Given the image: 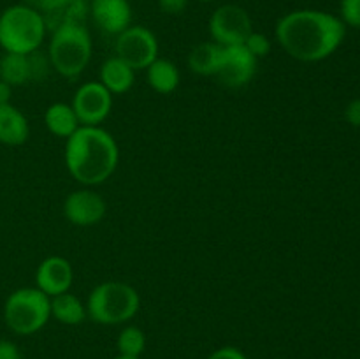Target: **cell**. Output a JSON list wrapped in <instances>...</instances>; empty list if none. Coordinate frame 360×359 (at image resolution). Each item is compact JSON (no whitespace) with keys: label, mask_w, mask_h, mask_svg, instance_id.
<instances>
[{"label":"cell","mask_w":360,"mask_h":359,"mask_svg":"<svg viewBox=\"0 0 360 359\" xmlns=\"http://www.w3.org/2000/svg\"><path fill=\"white\" fill-rule=\"evenodd\" d=\"M274 34L288 56L299 62H320L343 44L347 27L326 11L297 9L278 20Z\"/></svg>","instance_id":"1"},{"label":"cell","mask_w":360,"mask_h":359,"mask_svg":"<svg viewBox=\"0 0 360 359\" xmlns=\"http://www.w3.org/2000/svg\"><path fill=\"white\" fill-rule=\"evenodd\" d=\"M120 160L118 143L111 132L98 125H81L65 144V165L77 183L95 187L116 171Z\"/></svg>","instance_id":"2"},{"label":"cell","mask_w":360,"mask_h":359,"mask_svg":"<svg viewBox=\"0 0 360 359\" xmlns=\"http://www.w3.org/2000/svg\"><path fill=\"white\" fill-rule=\"evenodd\" d=\"M48 58L51 67L63 77L79 76L91 58V35L84 23L62 25L51 32Z\"/></svg>","instance_id":"3"},{"label":"cell","mask_w":360,"mask_h":359,"mask_svg":"<svg viewBox=\"0 0 360 359\" xmlns=\"http://www.w3.org/2000/svg\"><path fill=\"white\" fill-rule=\"evenodd\" d=\"M46 32L44 18L27 4H16L0 13V48L6 53L37 51Z\"/></svg>","instance_id":"4"},{"label":"cell","mask_w":360,"mask_h":359,"mask_svg":"<svg viewBox=\"0 0 360 359\" xmlns=\"http://www.w3.org/2000/svg\"><path fill=\"white\" fill-rule=\"evenodd\" d=\"M141 308L136 289L123 282H102L91 289L86 312L91 320L104 326H115L134 319Z\"/></svg>","instance_id":"5"},{"label":"cell","mask_w":360,"mask_h":359,"mask_svg":"<svg viewBox=\"0 0 360 359\" xmlns=\"http://www.w3.org/2000/svg\"><path fill=\"white\" fill-rule=\"evenodd\" d=\"M51 319V298L37 287H21L11 292L4 305V320L13 333L28 336Z\"/></svg>","instance_id":"6"},{"label":"cell","mask_w":360,"mask_h":359,"mask_svg":"<svg viewBox=\"0 0 360 359\" xmlns=\"http://www.w3.org/2000/svg\"><path fill=\"white\" fill-rule=\"evenodd\" d=\"M115 53L134 70H146L158 58L157 35L143 25H130L116 35Z\"/></svg>","instance_id":"7"},{"label":"cell","mask_w":360,"mask_h":359,"mask_svg":"<svg viewBox=\"0 0 360 359\" xmlns=\"http://www.w3.org/2000/svg\"><path fill=\"white\" fill-rule=\"evenodd\" d=\"M253 32L248 11L236 4L217 7L210 18V34L213 42L220 46H243Z\"/></svg>","instance_id":"8"},{"label":"cell","mask_w":360,"mask_h":359,"mask_svg":"<svg viewBox=\"0 0 360 359\" xmlns=\"http://www.w3.org/2000/svg\"><path fill=\"white\" fill-rule=\"evenodd\" d=\"M70 106L81 125H101L111 115L112 94L101 81H88L77 88Z\"/></svg>","instance_id":"9"},{"label":"cell","mask_w":360,"mask_h":359,"mask_svg":"<svg viewBox=\"0 0 360 359\" xmlns=\"http://www.w3.org/2000/svg\"><path fill=\"white\" fill-rule=\"evenodd\" d=\"M259 60L245 46H225L217 80L227 88H243L255 77Z\"/></svg>","instance_id":"10"},{"label":"cell","mask_w":360,"mask_h":359,"mask_svg":"<svg viewBox=\"0 0 360 359\" xmlns=\"http://www.w3.org/2000/svg\"><path fill=\"white\" fill-rule=\"evenodd\" d=\"M23 4L44 18L46 28L49 32L56 30L62 25L84 23L90 14V4H86V0H23Z\"/></svg>","instance_id":"11"},{"label":"cell","mask_w":360,"mask_h":359,"mask_svg":"<svg viewBox=\"0 0 360 359\" xmlns=\"http://www.w3.org/2000/svg\"><path fill=\"white\" fill-rule=\"evenodd\" d=\"M108 204L95 190L81 189L69 194L63 203V215L77 227H91L105 217Z\"/></svg>","instance_id":"12"},{"label":"cell","mask_w":360,"mask_h":359,"mask_svg":"<svg viewBox=\"0 0 360 359\" xmlns=\"http://www.w3.org/2000/svg\"><path fill=\"white\" fill-rule=\"evenodd\" d=\"M72 280V266H70V263L65 257L60 256L46 257L39 264L37 271H35V284H37V289L44 292L46 296H49V298L70 291Z\"/></svg>","instance_id":"13"},{"label":"cell","mask_w":360,"mask_h":359,"mask_svg":"<svg viewBox=\"0 0 360 359\" xmlns=\"http://www.w3.org/2000/svg\"><path fill=\"white\" fill-rule=\"evenodd\" d=\"M90 16L104 34L118 35L132 23V7L129 0H91Z\"/></svg>","instance_id":"14"},{"label":"cell","mask_w":360,"mask_h":359,"mask_svg":"<svg viewBox=\"0 0 360 359\" xmlns=\"http://www.w3.org/2000/svg\"><path fill=\"white\" fill-rule=\"evenodd\" d=\"M30 136L28 120L16 106L0 104V143L7 146H20Z\"/></svg>","instance_id":"15"},{"label":"cell","mask_w":360,"mask_h":359,"mask_svg":"<svg viewBox=\"0 0 360 359\" xmlns=\"http://www.w3.org/2000/svg\"><path fill=\"white\" fill-rule=\"evenodd\" d=\"M134 80H136V70L120 60L118 56H111L105 60L98 73V81L111 92L112 95L125 94L132 88Z\"/></svg>","instance_id":"16"},{"label":"cell","mask_w":360,"mask_h":359,"mask_svg":"<svg viewBox=\"0 0 360 359\" xmlns=\"http://www.w3.org/2000/svg\"><path fill=\"white\" fill-rule=\"evenodd\" d=\"M46 129L58 137H70L81 127L72 106L65 102H55L44 113Z\"/></svg>","instance_id":"17"},{"label":"cell","mask_w":360,"mask_h":359,"mask_svg":"<svg viewBox=\"0 0 360 359\" xmlns=\"http://www.w3.org/2000/svg\"><path fill=\"white\" fill-rule=\"evenodd\" d=\"M51 317L65 326H77L88 317L86 305L70 291L51 298Z\"/></svg>","instance_id":"18"},{"label":"cell","mask_w":360,"mask_h":359,"mask_svg":"<svg viewBox=\"0 0 360 359\" xmlns=\"http://www.w3.org/2000/svg\"><path fill=\"white\" fill-rule=\"evenodd\" d=\"M221 51H224V46L217 44V42H200L188 55L190 70L199 76L214 77L221 62Z\"/></svg>","instance_id":"19"},{"label":"cell","mask_w":360,"mask_h":359,"mask_svg":"<svg viewBox=\"0 0 360 359\" xmlns=\"http://www.w3.org/2000/svg\"><path fill=\"white\" fill-rule=\"evenodd\" d=\"M0 80L9 83L11 87H23L27 83H34L32 76L30 53L20 55V53H6L0 58Z\"/></svg>","instance_id":"20"},{"label":"cell","mask_w":360,"mask_h":359,"mask_svg":"<svg viewBox=\"0 0 360 359\" xmlns=\"http://www.w3.org/2000/svg\"><path fill=\"white\" fill-rule=\"evenodd\" d=\"M148 84L153 88L157 94L167 95L172 94L179 87V69L174 62L167 58H157L146 69Z\"/></svg>","instance_id":"21"},{"label":"cell","mask_w":360,"mask_h":359,"mask_svg":"<svg viewBox=\"0 0 360 359\" xmlns=\"http://www.w3.org/2000/svg\"><path fill=\"white\" fill-rule=\"evenodd\" d=\"M116 347H118L120 355L139 358L146 347V334L137 326L123 327L118 334V340H116Z\"/></svg>","instance_id":"22"},{"label":"cell","mask_w":360,"mask_h":359,"mask_svg":"<svg viewBox=\"0 0 360 359\" xmlns=\"http://www.w3.org/2000/svg\"><path fill=\"white\" fill-rule=\"evenodd\" d=\"M243 46H245V48L248 49V51L252 53L257 60H260V58H264V56L269 55L271 48H273V44H271V39L267 37V35L260 34V32H255V30L250 34V37L246 39V42Z\"/></svg>","instance_id":"23"},{"label":"cell","mask_w":360,"mask_h":359,"mask_svg":"<svg viewBox=\"0 0 360 359\" xmlns=\"http://www.w3.org/2000/svg\"><path fill=\"white\" fill-rule=\"evenodd\" d=\"M340 20L345 27L360 28V0H341Z\"/></svg>","instance_id":"24"},{"label":"cell","mask_w":360,"mask_h":359,"mask_svg":"<svg viewBox=\"0 0 360 359\" xmlns=\"http://www.w3.org/2000/svg\"><path fill=\"white\" fill-rule=\"evenodd\" d=\"M188 6V0H158V7L164 14H181Z\"/></svg>","instance_id":"25"},{"label":"cell","mask_w":360,"mask_h":359,"mask_svg":"<svg viewBox=\"0 0 360 359\" xmlns=\"http://www.w3.org/2000/svg\"><path fill=\"white\" fill-rule=\"evenodd\" d=\"M345 118L355 129H360V99H354L345 108Z\"/></svg>","instance_id":"26"},{"label":"cell","mask_w":360,"mask_h":359,"mask_svg":"<svg viewBox=\"0 0 360 359\" xmlns=\"http://www.w3.org/2000/svg\"><path fill=\"white\" fill-rule=\"evenodd\" d=\"M207 359H248V358L245 355V352L239 351V348L236 347H221V348H217V351H214Z\"/></svg>","instance_id":"27"},{"label":"cell","mask_w":360,"mask_h":359,"mask_svg":"<svg viewBox=\"0 0 360 359\" xmlns=\"http://www.w3.org/2000/svg\"><path fill=\"white\" fill-rule=\"evenodd\" d=\"M0 359H21L18 345L9 340H0Z\"/></svg>","instance_id":"28"},{"label":"cell","mask_w":360,"mask_h":359,"mask_svg":"<svg viewBox=\"0 0 360 359\" xmlns=\"http://www.w3.org/2000/svg\"><path fill=\"white\" fill-rule=\"evenodd\" d=\"M11 95H13V87L0 80V104H9Z\"/></svg>","instance_id":"29"},{"label":"cell","mask_w":360,"mask_h":359,"mask_svg":"<svg viewBox=\"0 0 360 359\" xmlns=\"http://www.w3.org/2000/svg\"><path fill=\"white\" fill-rule=\"evenodd\" d=\"M115 359H139V358H125V355H118V358Z\"/></svg>","instance_id":"30"},{"label":"cell","mask_w":360,"mask_h":359,"mask_svg":"<svg viewBox=\"0 0 360 359\" xmlns=\"http://www.w3.org/2000/svg\"><path fill=\"white\" fill-rule=\"evenodd\" d=\"M199 2H217V0H199Z\"/></svg>","instance_id":"31"}]
</instances>
